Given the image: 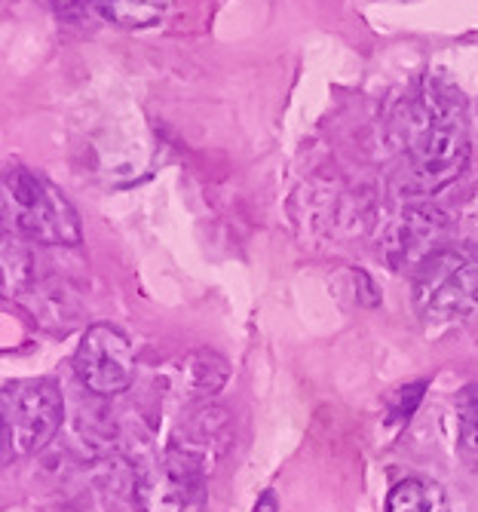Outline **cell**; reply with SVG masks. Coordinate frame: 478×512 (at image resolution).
<instances>
[{
  "label": "cell",
  "instance_id": "obj_1",
  "mask_svg": "<svg viewBox=\"0 0 478 512\" xmlns=\"http://www.w3.org/2000/svg\"><path fill=\"white\" fill-rule=\"evenodd\" d=\"M469 129L460 89L448 83H429L420 102V120L411 126L408 169L399 178L405 197H429L466 169Z\"/></svg>",
  "mask_w": 478,
  "mask_h": 512
},
{
  "label": "cell",
  "instance_id": "obj_2",
  "mask_svg": "<svg viewBox=\"0 0 478 512\" xmlns=\"http://www.w3.org/2000/svg\"><path fill=\"white\" fill-rule=\"evenodd\" d=\"M4 224L40 246H80L83 224L68 197L43 175L10 166L4 172Z\"/></svg>",
  "mask_w": 478,
  "mask_h": 512
},
{
  "label": "cell",
  "instance_id": "obj_3",
  "mask_svg": "<svg viewBox=\"0 0 478 512\" xmlns=\"http://www.w3.org/2000/svg\"><path fill=\"white\" fill-rule=\"evenodd\" d=\"M414 310L426 322H457L478 310V252L439 249L414 270Z\"/></svg>",
  "mask_w": 478,
  "mask_h": 512
},
{
  "label": "cell",
  "instance_id": "obj_4",
  "mask_svg": "<svg viewBox=\"0 0 478 512\" xmlns=\"http://www.w3.org/2000/svg\"><path fill=\"white\" fill-rule=\"evenodd\" d=\"M4 408V460L13 454H37L56 439L65 421V399L56 381L25 378L0 390Z\"/></svg>",
  "mask_w": 478,
  "mask_h": 512
},
{
  "label": "cell",
  "instance_id": "obj_5",
  "mask_svg": "<svg viewBox=\"0 0 478 512\" xmlns=\"http://www.w3.org/2000/svg\"><path fill=\"white\" fill-rule=\"evenodd\" d=\"M74 371L89 393L105 399L120 396L135 381V347L114 325L95 322L77 344Z\"/></svg>",
  "mask_w": 478,
  "mask_h": 512
},
{
  "label": "cell",
  "instance_id": "obj_6",
  "mask_svg": "<svg viewBox=\"0 0 478 512\" xmlns=\"http://www.w3.org/2000/svg\"><path fill=\"white\" fill-rule=\"evenodd\" d=\"M138 512H203L206 470L175 451L148 463L135 482Z\"/></svg>",
  "mask_w": 478,
  "mask_h": 512
},
{
  "label": "cell",
  "instance_id": "obj_7",
  "mask_svg": "<svg viewBox=\"0 0 478 512\" xmlns=\"http://www.w3.org/2000/svg\"><path fill=\"white\" fill-rule=\"evenodd\" d=\"M227 445H230V414L218 405H203L197 414H190V421L175 433L169 451L200 463L209 473Z\"/></svg>",
  "mask_w": 478,
  "mask_h": 512
},
{
  "label": "cell",
  "instance_id": "obj_8",
  "mask_svg": "<svg viewBox=\"0 0 478 512\" xmlns=\"http://www.w3.org/2000/svg\"><path fill=\"white\" fill-rule=\"evenodd\" d=\"M230 378V365L212 350H194L181 362V381L190 399H212Z\"/></svg>",
  "mask_w": 478,
  "mask_h": 512
},
{
  "label": "cell",
  "instance_id": "obj_9",
  "mask_svg": "<svg viewBox=\"0 0 478 512\" xmlns=\"http://www.w3.org/2000/svg\"><path fill=\"white\" fill-rule=\"evenodd\" d=\"M22 301L28 304V313L37 319V325L50 332H71L77 319H80V304L77 301H68V292L65 289H50V283H43L40 292H25Z\"/></svg>",
  "mask_w": 478,
  "mask_h": 512
},
{
  "label": "cell",
  "instance_id": "obj_10",
  "mask_svg": "<svg viewBox=\"0 0 478 512\" xmlns=\"http://www.w3.org/2000/svg\"><path fill=\"white\" fill-rule=\"evenodd\" d=\"M34 286V255L16 230H4V298H22Z\"/></svg>",
  "mask_w": 478,
  "mask_h": 512
},
{
  "label": "cell",
  "instance_id": "obj_11",
  "mask_svg": "<svg viewBox=\"0 0 478 512\" xmlns=\"http://www.w3.org/2000/svg\"><path fill=\"white\" fill-rule=\"evenodd\" d=\"M387 512H448V500L436 482L402 479L387 497Z\"/></svg>",
  "mask_w": 478,
  "mask_h": 512
},
{
  "label": "cell",
  "instance_id": "obj_12",
  "mask_svg": "<svg viewBox=\"0 0 478 512\" xmlns=\"http://www.w3.org/2000/svg\"><path fill=\"white\" fill-rule=\"evenodd\" d=\"M105 13L123 28H151L157 25L172 0H102Z\"/></svg>",
  "mask_w": 478,
  "mask_h": 512
},
{
  "label": "cell",
  "instance_id": "obj_13",
  "mask_svg": "<svg viewBox=\"0 0 478 512\" xmlns=\"http://www.w3.org/2000/svg\"><path fill=\"white\" fill-rule=\"evenodd\" d=\"M457 421H460V439L466 448L478 451V384L466 387L457 399Z\"/></svg>",
  "mask_w": 478,
  "mask_h": 512
},
{
  "label": "cell",
  "instance_id": "obj_14",
  "mask_svg": "<svg viewBox=\"0 0 478 512\" xmlns=\"http://www.w3.org/2000/svg\"><path fill=\"white\" fill-rule=\"evenodd\" d=\"M43 4H46V7H53V10H59V13H74V10L92 4V0H43Z\"/></svg>",
  "mask_w": 478,
  "mask_h": 512
},
{
  "label": "cell",
  "instance_id": "obj_15",
  "mask_svg": "<svg viewBox=\"0 0 478 512\" xmlns=\"http://www.w3.org/2000/svg\"><path fill=\"white\" fill-rule=\"evenodd\" d=\"M255 512H273V497L267 494V497H264V503H258V509H255Z\"/></svg>",
  "mask_w": 478,
  "mask_h": 512
}]
</instances>
